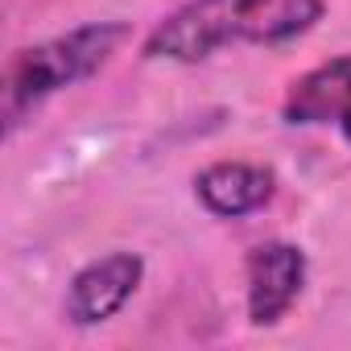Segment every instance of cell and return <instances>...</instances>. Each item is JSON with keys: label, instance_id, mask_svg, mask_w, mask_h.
<instances>
[{"label": "cell", "instance_id": "6da1fadb", "mask_svg": "<svg viewBox=\"0 0 351 351\" xmlns=\"http://www.w3.org/2000/svg\"><path fill=\"white\" fill-rule=\"evenodd\" d=\"M326 0H186L153 25L149 62H203L228 46H281L322 21Z\"/></svg>", "mask_w": 351, "mask_h": 351}, {"label": "cell", "instance_id": "7a4b0ae2", "mask_svg": "<svg viewBox=\"0 0 351 351\" xmlns=\"http://www.w3.org/2000/svg\"><path fill=\"white\" fill-rule=\"evenodd\" d=\"M128 42L124 21H91L71 34H58L50 42L25 46L9 58L5 71V99H0V116H5V132L13 136L50 95L91 79L99 66L112 62V54Z\"/></svg>", "mask_w": 351, "mask_h": 351}, {"label": "cell", "instance_id": "3957f363", "mask_svg": "<svg viewBox=\"0 0 351 351\" xmlns=\"http://www.w3.org/2000/svg\"><path fill=\"white\" fill-rule=\"evenodd\" d=\"M248 277V322L252 326H277L306 285V252L285 240H265L244 261Z\"/></svg>", "mask_w": 351, "mask_h": 351}, {"label": "cell", "instance_id": "277c9868", "mask_svg": "<svg viewBox=\"0 0 351 351\" xmlns=\"http://www.w3.org/2000/svg\"><path fill=\"white\" fill-rule=\"evenodd\" d=\"M145 277V261L136 252H108L83 265L66 285V318L75 326H99L116 318Z\"/></svg>", "mask_w": 351, "mask_h": 351}, {"label": "cell", "instance_id": "5b68a950", "mask_svg": "<svg viewBox=\"0 0 351 351\" xmlns=\"http://www.w3.org/2000/svg\"><path fill=\"white\" fill-rule=\"evenodd\" d=\"M273 191H277V173L256 161H215L199 169V178H195L199 203L219 219H244L269 207Z\"/></svg>", "mask_w": 351, "mask_h": 351}, {"label": "cell", "instance_id": "8992f818", "mask_svg": "<svg viewBox=\"0 0 351 351\" xmlns=\"http://www.w3.org/2000/svg\"><path fill=\"white\" fill-rule=\"evenodd\" d=\"M351 95V54H339L314 71H306L302 79H293L281 116L285 124L298 128H314V124H339V112Z\"/></svg>", "mask_w": 351, "mask_h": 351}, {"label": "cell", "instance_id": "52a82bcc", "mask_svg": "<svg viewBox=\"0 0 351 351\" xmlns=\"http://www.w3.org/2000/svg\"><path fill=\"white\" fill-rule=\"evenodd\" d=\"M339 132H343L347 145H351V95H347V104H343V112H339Z\"/></svg>", "mask_w": 351, "mask_h": 351}]
</instances>
